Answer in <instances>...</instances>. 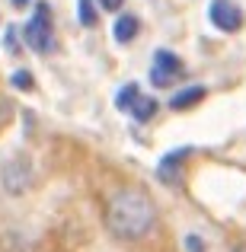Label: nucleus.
Returning <instances> with one entry per match:
<instances>
[{
  "label": "nucleus",
  "mask_w": 246,
  "mask_h": 252,
  "mask_svg": "<svg viewBox=\"0 0 246 252\" xmlns=\"http://www.w3.org/2000/svg\"><path fill=\"white\" fill-rule=\"evenodd\" d=\"M138 99H141V86H138V83H125L122 90L115 93V109H118V112H128V115H131V109H135Z\"/></svg>",
  "instance_id": "1a4fd4ad"
},
{
  "label": "nucleus",
  "mask_w": 246,
  "mask_h": 252,
  "mask_svg": "<svg viewBox=\"0 0 246 252\" xmlns=\"http://www.w3.org/2000/svg\"><path fill=\"white\" fill-rule=\"evenodd\" d=\"M189 154H192L189 147H179V150H170V154L163 157V160H160V169H157L163 182H170V172H173V176H179V169H182V163L189 160Z\"/></svg>",
  "instance_id": "6e6552de"
},
{
  "label": "nucleus",
  "mask_w": 246,
  "mask_h": 252,
  "mask_svg": "<svg viewBox=\"0 0 246 252\" xmlns=\"http://www.w3.org/2000/svg\"><path fill=\"white\" fill-rule=\"evenodd\" d=\"M182 74H185V64L176 51H170V48L154 51V58H150V83H154L157 90H170Z\"/></svg>",
  "instance_id": "20e7f679"
},
{
  "label": "nucleus",
  "mask_w": 246,
  "mask_h": 252,
  "mask_svg": "<svg viewBox=\"0 0 246 252\" xmlns=\"http://www.w3.org/2000/svg\"><path fill=\"white\" fill-rule=\"evenodd\" d=\"M208 96V90L205 86H198V83H192V86H185V90H176L170 96V109L173 112H189V109H195L202 99Z\"/></svg>",
  "instance_id": "0eeeda50"
},
{
  "label": "nucleus",
  "mask_w": 246,
  "mask_h": 252,
  "mask_svg": "<svg viewBox=\"0 0 246 252\" xmlns=\"http://www.w3.org/2000/svg\"><path fill=\"white\" fill-rule=\"evenodd\" d=\"M237 252H246V240H243V243H240V246H237Z\"/></svg>",
  "instance_id": "dca6fc26"
},
{
  "label": "nucleus",
  "mask_w": 246,
  "mask_h": 252,
  "mask_svg": "<svg viewBox=\"0 0 246 252\" xmlns=\"http://www.w3.org/2000/svg\"><path fill=\"white\" fill-rule=\"evenodd\" d=\"M77 16H80V26L93 29L99 19V3L96 0H77Z\"/></svg>",
  "instance_id": "9b49d317"
},
{
  "label": "nucleus",
  "mask_w": 246,
  "mask_h": 252,
  "mask_svg": "<svg viewBox=\"0 0 246 252\" xmlns=\"http://www.w3.org/2000/svg\"><path fill=\"white\" fill-rule=\"evenodd\" d=\"M96 3H99V10H109V13H122L125 0H96Z\"/></svg>",
  "instance_id": "ddd939ff"
},
{
  "label": "nucleus",
  "mask_w": 246,
  "mask_h": 252,
  "mask_svg": "<svg viewBox=\"0 0 246 252\" xmlns=\"http://www.w3.org/2000/svg\"><path fill=\"white\" fill-rule=\"evenodd\" d=\"M208 19L217 32H227V35H237V32L246 26V13L237 0H211L208 6Z\"/></svg>",
  "instance_id": "39448f33"
},
{
  "label": "nucleus",
  "mask_w": 246,
  "mask_h": 252,
  "mask_svg": "<svg viewBox=\"0 0 246 252\" xmlns=\"http://www.w3.org/2000/svg\"><path fill=\"white\" fill-rule=\"evenodd\" d=\"M23 42L29 45L35 55H51L55 51V29H51V10L48 3H38L35 16L23 26Z\"/></svg>",
  "instance_id": "7ed1b4c3"
},
{
  "label": "nucleus",
  "mask_w": 246,
  "mask_h": 252,
  "mask_svg": "<svg viewBox=\"0 0 246 252\" xmlns=\"http://www.w3.org/2000/svg\"><path fill=\"white\" fill-rule=\"evenodd\" d=\"M13 86L23 90V93H29L32 90V74L29 70H16V74H13Z\"/></svg>",
  "instance_id": "f8f14e48"
},
{
  "label": "nucleus",
  "mask_w": 246,
  "mask_h": 252,
  "mask_svg": "<svg viewBox=\"0 0 246 252\" xmlns=\"http://www.w3.org/2000/svg\"><path fill=\"white\" fill-rule=\"evenodd\" d=\"M138 35H141V19L135 13H118L115 23H112V38L118 45H131Z\"/></svg>",
  "instance_id": "423d86ee"
},
{
  "label": "nucleus",
  "mask_w": 246,
  "mask_h": 252,
  "mask_svg": "<svg viewBox=\"0 0 246 252\" xmlns=\"http://www.w3.org/2000/svg\"><path fill=\"white\" fill-rule=\"evenodd\" d=\"M35 185V166L29 154H13L0 163V191L6 198H23Z\"/></svg>",
  "instance_id": "f03ea898"
},
{
  "label": "nucleus",
  "mask_w": 246,
  "mask_h": 252,
  "mask_svg": "<svg viewBox=\"0 0 246 252\" xmlns=\"http://www.w3.org/2000/svg\"><path fill=\"white\" fill-rule=\"evenodd\" d=\"M185 246H189L192 252H205V243L198 240V236H185Z\"/></svg>",
  "instance_id": "4468645a"
},
{
  "label": "nucleus",
  "mask_w": 246,
  "mask_h": 252,
  "mask_svg": "<svg viewBox=\"0 0 246 252\" xmlns=\"http://www.w3.org/2000/svg\"><path fill=\"white\" fill-rule=\"evenodd\" d=\"M157 109H160V102H157L154 96H144L141 93V99H138L135 109H131V118H135V122H150V118L157 115Z\"/></svg>",
  "instance_id": "9d476101"
},
{
  "label": "nucleus",
  "mask_w": 246,
  "mask_h": 252,
  "mask_svg": "<svg viewBox=\"0 0 246 252\" xmlns=\"http://www.w3.org/2000/svg\"><path fill=\"white\" fill-rule=\"evenodd\" d=\"M103 223L112 240L118 243H141L160 223V204L144 185H122L109 195L103 211Z\"/></svg>",
  "instance_id": "f257e3e1"
},
{
  "label": "nucleus",
  "mask_w": 246,
  "mask_h": 252,
  "mask_svg": "<svg viewBox=\"0 0 246 252\" xmlns=\"http://www.w3.org/2000/svg\"><path fill=\"white\" fill-rule=\"evenodd\" d=\"M10 3H13V6H29L32 0H10Z\"/></svg>",
  "instance_id": "2eb2a0df"
}]
</instances>
